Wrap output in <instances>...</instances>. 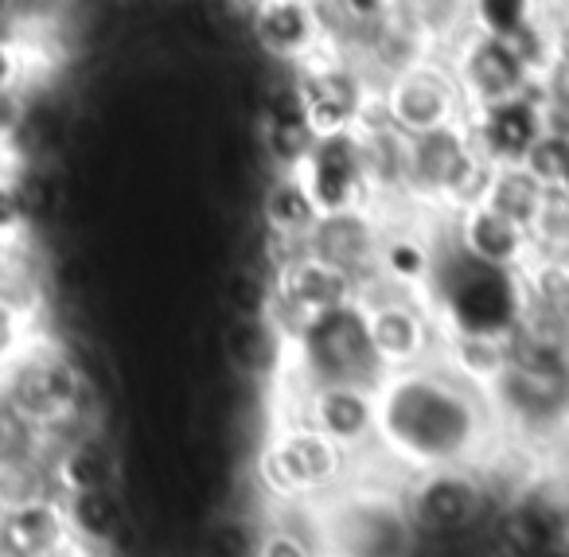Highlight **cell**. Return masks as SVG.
<instances>
[{
	"instance_id": "cell-1",
	"label": "cell",
	"mask_w": 569,
	"mask_h": 557,
	"mask_svg": "<svg viewBox=\"0 0 569 557\" xmlns=\"http://www.w3.org/2000/svg\"><path fill=\"white\" fill-rule=\"evenodd\" d=\"M503 440L488 394L441 362L387 370L375 386V452L398 471L483 468Z\"/></svg>"
},
{
	"instance_id": "cell-2",
	"label": "cell",
	"mask_w": 569,
	"mask_h": 557,
	"mask_svg": "<svg viewBox=\"0 0 569 557\" xmlns=\"http://www.w3.org/2000/svg\"><path fill=\"white\" fill-rule=\"evenodd\" d=\"M305 510V530L320 557H413L418 526L406 507L402 487L348 479Z\"/></svg>"
},
{
	"instance_id": "cell-3",
	"label": "cell",
	"mask_w": 569,
	"mask_h": 557,
	"mask_svg": "<svg viewBox=\"0 0 569 557\" xmlns=\"http://www.w3.org/2000/svg\"><path fill=\"white\" fill-rule=\"evenodd\" d=\"M356 456L317 432L309 421H284L253 452V484L273 507L301 510L340 491L351 479Z\"/></svg>"
},
{
	"instance_id": "cell-4",
	"label": "cell",
	"mask_w": 569,
	"mask_h": 557,
	"mask_svg": "<svg viewBox=\"0 0 569 557\" xmlns=\"http://www.w3.org/2000/svg\"><path fill=\"white\" fill-rule=\"evenodd\" d=\"M284 378H293L297 390L309 386H379L387 367L379 362L367 331V316L359 300L312 316L297 336L284 339Z\"/></svg>"
},
{
	"instance_id": "cell-5",
	"label": "cell",
	"mask_w": 569,
	"mask_h": 557,
	"mask_svg": "<svg viewBox=\"0 0 569 557\" xmlns=\"http://www.w3.org/2000/svg\"><path fill=\"white\" fill-rule=\"evenodd\" d=\"M491 165L476 149L468 118L413 133L406 145V211L449 219L476 203Z\"/></svg>"
},
{
	"instance_id": "cell-6",
	"label": "cell",
	"mask_w": 569,
	"mask_h": 557,
	"mask_svg": "<svg viewBox=\"0 0 569 557\" xmlns=\"http://www.w3.org/2000/svg\"><path fill=\"white\" fill-rule=\"evenodd\" d=\"M0 398L9 401L17 414H24L28 421L48 437V432L82 421L90 382L71 355L56 351V347L28 344L24 351L4 367Z\"/></svg>"
},
{
	"instance_id": "cell-7",
	"label": "cell",
	"mask_w": 569,
	"mask_h": 557,
	"mask_svg": "<svg viewBox=\"0 0 569 557\" xmlns=\"http://www.w3.org/2000/svg\"><path fill=\"white\" fill-rule=\"evenodd\" d=\"M359 305L367 316L371 347L387 370L433 362L441 347V320L433 312V300L426 292H406L395 285L371 281L359 292Z\"/></svg>"
},
{
	"instance_id": "cell-8",
	"label": "cell",
	"mask_w": 569,
	"mask_h": 557,
	"mask_svg": "<svg viewBox=\"0 0 569 557\" xmlns=\"http://www.w3.org/2000/svg\"><path fill=\"white\" fill-rule=\"evenodd\" d=\"M359 300V281L309 250H293L269 269V320L281 339L297 336L312 316Z\"/></svg>"
},
{
	"instance_id": "cell-9",
	"label": "cell",
	"mask_w": 569,
	"mask_h": 557,
	"mask_svg": "<svg viewBox=\"0 0 569 557\" xmlns=\"http://www.w3.org/2000/svg\"><path fill=\"white\" fill-rule=\"evenodd\" d=\"M379 95H382V106H387L390 121H395L406 137L468 118L465 95H460L449 59H445L441 51H426V56L398 67L390 79L379 82Z\"/></svg>"
},
{
	"instance_id": "cell-10",
	"label": "cell",
	"mask_w": 569,
	"mask_h": 557,
	"mask_svg": "<svg viewBox=\"0 0 569 557\" xmlns=\"http://www.w3.org/2000/svg\"><path fill=\"white\" fill-rule=\"evenodd\" d=\"M289 79H293L305 121H309L317 137L356 129L359 110H363V102L375 90V82L367 79L336 43L320 48L317 56L305 59L301 67H293Z\"/></svg>"
},
{
	"instance_id": "cell-11",
	"label": "cell",
	"mask_w": 569,
	"mask_h": 557,
	"mask_svg": "<svg viewBox=\"0 0 569 557\" xmlns=\"http://www.w3.org/2000/svg\"><path fill=\"white\" fill-rule=\"evenodd\" d=\"M402 495L421 538H449L480 523L488 507V479L480 468H433L406 476Z\"/></svg>"
},
{
	"instance_id": "cell-12",
	"label": "cell",
	"mask_w": 569,
	"mask_h": 557,
	"mask_svg": "<svg viewBox=\"0 0 569 557\" xmlns=\"http://www.w3.org/2000/svg\"><path fill=\"white\" fill-rule=\"evenodd\" d=\"M441 56L449 59L452 79H457L460 95H465L468 113L480 110V106L522 95V90H530L538 82L535 71L515 56L511 43L499 40V36L476 32V28H465Z\"/></svg>"
},
{
	"instance_id": "cell-13",
	"label": "cell",
	"mask_w": 569,
	"mask_h": 557,
	"mask_svg": "<svg viewBox=\"0 0 569 557\" xmlns=\"http://www.w3.org/2000/svg\"><path fill=\"white\" fill-rule=\"evenodd\" d=\"M246 32L261 59L281 71H293L328 48V28L317 0H246Z\"/></svg>"
},
{
	"instance_id": "cell-14",
	"label": "cell",
	"mask_w": 569,
	"mask_h": 557,
	"mask_svg": "<svg viewBox=\"0 0 569 557\" xmlns=\"http://www.w3.org/2000/svg\"><path fill=\"white\" fill-rule=\"evenodd\" d=\"M382 230H387V215H379L375 207L320 211V219L312 222L309 238H305V250L356 277L359 292H363V285H371L375 273H379Z\"/></svg>"
},
{
	"instance_id": "cell-15",
	"label": "cell",
	"mask_w": 569,
	"mask_h": 557,
	"mask_svg": "<svg viewBox=\"0 0 569 557\" xmlns=\"http://www.w3.org/2000/svg\"><path fill=\"white\" fill-rule=\"evenodd\" d=\"M293 172L301 176V183L309 188L312 203H317L320 211L371 207V188H367L363 152H359L356 129L320 133Z\"/></svg>"
},
{
	"instance_id": "cell-16",
	"label": "cell",
	"mask_w": 569,
	"mask_h": 557,
	"mask_svg": "<svg viewBox=\"0 0 569 557\" xmlns=\"http://www.w3.org/2000/svg\"><path fill=\"white\" fill-rule=\"evenodd\" d=\"M468 129H472L476 149L483 152L488 165H519L530 152V145L546 133V102L538 95V82L515 98L472 110Z\"/></svg>"
},
{
	"instance_id": "cell-17",
	"label": "cell",
	"mask_w": 569,
	"mask_h": 557,
	"mask_svg": "<svg viewBox=\"0 0 569 557\" xmlns=\"http://www.w3.org/2000/svg\"><path fill=\"white\" fill-rule=\"evenodd\" d=\"M449 235L465 258H472L476 266L499 269V273H519L530 261V235L527 227H519L515 219L499 215L496 207H488L483 199L460 207L457 215H449Z\"/></svg>"
},
{
	"instance_id": "cell-18",
	"label": "cell",
	"mask_w": 569,
	"mask_h": 557,
	"mask_svg": "<svg viewBox=\"0 0 569 557\" xmlns=\"http://www.w3.org/2000/svg\"><path fill=\"white\" fill-rule=\"evenodd\" d=\"M301 421L359 460L375 448V390L371 386H309L301 390Z\"/></svg>"
},
{
	"instance_id": "cell-19",
	"label": "cell",
	"mask_w": 569,
	"mask_h": 557,
	"mask_svg": "<svg viewBox=\"0 0 569 557\" xmlns=\"http://www.w3.org/2000/svg\"><path fill=\"white\" fill-rule=\"evenodd\" d=\"M418 219L421 215H395V219H387L375 281L395 285V289L406 292H426L429 297L441 250H437V242L429 238V230Z\"/></svg>"
},
{
	"instance_id": "cell-20",
	"label": "cell",
	"mask_w": 569,
	"mask_h": 557,
	"mask_svg": "<svg viewBox=\"0 0 569 557\" xmlns=\"http://www.w3.org/2000/svg\"><path fill=\"white\" fill-rule=\"evenodd\" d=\"M219 351L230 375L246 382L277 378L284 367V339L269 316H227L219 328Z\"/></svg>"
},
{
	"instance_id": "cell-21",
	"label": "cell",
	"mask_w": 569,
	"mask_h": 557,
	"mask_svg": "<svg viewBox=\"0 0 569 557\" xmlns=\"http://www.w3.org/2000/svg\"><path fill=\"white\" fill-rule=\"evenodd\" d=\"M515 336V331H511ZM511 336H496V331H452L441 328V347H437V362L449 367L468 386L488 394L499 382L507 367H511Z\"/></svg>"
},
{
	"instance_id": "cell-22",
	"label": "cell",
	"mask_w": 569,
	"mask_h": 557,
	"mask_svg": "<svg viewBox=\"0 0 569 557\" xmlns=\"http://www.w3.org/2000/svg\"><path fill=\"white\" fill-rule=\"evenodd\" d=\"M71 538L67 510L56 499H36L28 507L0 510V554L4 557H48Z\"/></svg>"
},
{
	"instance_id": "cell-23",
	"label": "cell",
	"mask_w": 569,
	"mask_h": 557,
	"mask_svg": "<svg viewBox=\"0 0 569 557\" xmlns=\"http://www.w3.org/2000/svg\"><path fill=\"white\" fill-rule=\"evenodd\" d=\"M51 476L63 495L71 491H90V487H118L121 479V460L113 452V445L94 429H82L59 448Z\"/></svg>"
},
{
	"instance_id": "cell-24",
	"label": "cell",
	"mask_w": 569,
	"mask_h": 557,
	"mask_svg": "<svg viewBox=\"0 0 569 557\" xmlns=\"http://www.w3.org/2000/svg\"><path fill=\"white\" fill-rule=\"evenodd\" d=\"M387 20L421 51H445L468 28V0H390Z\"/></svg>"
},
{
	"instance_id": "cell-25",
	"label": "cell",
	"mask_w": 569,
	"mask_h": 557,
	"mask_svg": "<svg viewBox=\"0 0 569 557\" xmlns=\"http://www.w3.org/2000/svg\"><path fill=\"white\" fill-rule=\"evenodd\" d=\"M67 523L71 534H79L82 541H98V546H113L121 541L129 526L126 499L118 487H90V491H71L67 495Z\"/></svg>"
},
{
	"instance_id": "cell-26",
	"label": "cell",
	"mask_w": 569,
	"mask_h": 557,
	"mask_svg": "<svg viewBox=\"0 0 569 557\" xmlns=\"http://www.w3.org/2000/svg\"><path fill=\"white\" fill-rule=\"evenodd\" d=\"M542 196H546V183L530 172L527 165H491L488 172V183H483L480 199L488 207H496L499 215L515 219L519 227H530L542 207Z\"/></svg>"
},
{
	"instance_id": "cell-27",
	"label": "cell",
	"mask_w": 569,
	"mask_h": 557,
	"mask_svg": "<svg viewBox=\"0 0 569 557\" xmlns=\"http://www.w3.org/2000/svg\"><path fill=\"white\" fill-rule=\"evenodd\" d=\"M527 235H530V258L566 261L569 266V191L546 188L542 207H538Z\"/></svg>"
},
{
	"instance_id": "cell-28",
	"label": "cell",
	"mask_w": 569,
	"mask_h": 557,
	"mask_svg": "<svg viewBox=\"0 0 569 557\" xmlns=\"http://www.w3.org/2000/svg\"><path fill=\"white\" fill-rule=\"evenodd\" d=\"M51 468H43L40 456H4L0 460V510L28 507L36 499H51Z\"/></svg>"
},
{
	"instance_id": "cell-29",
	"label": "cell",
	"mask_w": 569,
	"mask_h": 557,
	"mask_svg": "<svg viewBox=\"0 0 569 557\" xmlns=\"http://www.w3.org/2000/svg\"><path fill=\"white\" fill-rule=\"evenodd\" d=\"M227 316H266L269 312V269L258 261H238L222 281Z\"/></svg>"
},
{
	"instance_id": "cell-30",
	"label": "cell",
	"mask_w": 569,
	"mask_h": 557,
	"mask_svg": "<svg viewBox=\"0 0 569 557\" xmlns=\"http://www.w3.org/2000/svg\"><path fill=\"white\" fill-rule=\"evenodd\" d=\"M538 9V0H468V28L511 40L522 24L535 20Z\"/></svg>"
},
{
	"instance_id": "cell-31",
	"label": "cell",
	"mask_w": 569,
	"mask_h": 557,
	"mask_svg": "<svg viewBox=\"0 0 569 557\" xmlns=\"http://www.w3.org/2000/svg\"><path fill=\"white\" fill-rule=\"evenodd\" d=\"M258 530L250 515H219L203 534V557H253Z\"/></svg>"
},
{
	"instance_id": "cell-32",
	"label": "cell",
	"mask_w": 569,
	"mask_h": 557,
	"mask_svg": "<svg viewBox=\"0 0 569 557\" xmlns=\"http://www.w3.org/2000/svg\"><path fill=\"white\" fill-rule=\"evenodd\" d=\"M538 95L546 102V129H558L569 137V51L553 56L538 74Z\"/></svg>"
},
{
	"instance_id": "cell-33",
	"label": "cell",
	"mask_w": 569,
	"mask_h": 557,
	"mask_svg": "<svg viewBox=\"0 0 569 557\" xmlns=\"http://www.w3.org/2000/svg\"><path fill=\"white\" fill-rule=\"evenodd\" d=\"M253 557H320V554L305 526H293L289 518H273V523L258 530Z\"/></svg>"
},
{
	"instance_id": "cell-34",
	"label": "cell",
	"mask_w": 569,
	"mask_h": 557,
	"mask_svg": "<svg viewBox=\"0 0 569 557\" xmlns=\"http://www.w3.org/2000/svg\"><path fill=\"white\" fill-rule=\"evenodd\" d=\"M28 87H0V157H9L28 118Z\"/></svg>"
},
{
	"instance_id": "cell-35",
	"label": "cell",
	"mask_w": 569,
	"mask_h": 557,
	"mask_svg": "<svg viewBox=\"0 0 569 557\" xmlns=\"http://www.w3.org/2000/svg\"><path fill=\"white\" fill-rule=\"evenodd\" d=\"M32 227L28 222V211H24V199H20V188H17V176L12 172H0V235L20 242V235Z\"/></svg>"
},
{
	"instance_id": "cell-36",
	"label": "cell",
	"mask_w": 569,
	"mask_h": 557,
	"mask_svg": "<svg viewBox=\"0 0 569 557\" xmlns=\"http://www.w3.org/2000/svg\"><path fill=\"white\" fill-rule=\"evenodd\" d=\"M28 344H32V339H28V316L0 300V370L9 367Z\"/></svg>"
},
{
	"instance_id": "cell-37",
	"label": "cell",
	"mask_w": 569,
	"mask_h": 557,
	"mask_svg": "<svg viewBox=\"0 0 569 557\" xmlns=\"http://www.w3.org/2000/svg\"><path fill=\"white\" fill-rule=\"evenodd\" d=\"M28 82V56L9 32H0V87H24Z\"/></svg>"
},
{
	"instance_id": "cell-38",
	"label": "cell",
	"mask_w": 569,
	"mask_h": 557,
	"mask_svg": "<svg viewBox=\"0 0 569 557\" xmlns=\"http://www.w3.org/2000/svg\"><path fill=\"white\" fill-rule=\"evenodd\" d=\"M553 507V526H558V546L569 549V487L550 503Z\"/></svg>"
},
{
	"instance_id": "cell-39",
	"label": "cell",
	"mask_w": 569,
	"mask_h": 557,
	"mask_svg": "<svg viewBox=\"0 0 569 557\" xmlns=\"http://www.w3.org/2000/svg\"><path fill=\"white\" fill-rule=\"evenodd\" d=\"M553 188L569 191V152H566V165H561V172H558V183H553Z\"/></svg>"
},
{
	"instance_id": "cell-40",
	"label": "cell",
	"mask_w": 569,
	"mask_h": 557,
	"mask_svg": "<svg viewBox=\"0 0 569 557\" xmlns=\"http://www.w3.org/2000/svg\"><path fill=\"white\" fill-rule=\"evenodd\" d=\"M12 250H17V242H12V238H4V235H0V261L9 258Z\"/></svg>"
},
{
	"instance_id": "cell-41",
	"label": "cell",
	"mask_w": 569,
	"mask_h": 557,
	"mask_svg": "<svg viewBox=\"0 0 569 557\" xmlns=\"http://www.w3.org/2000/svg\"><path fill=\"white\" fill-rule=\"evenodd\" d=\"M558 4H566V9H569V0H558Z\"/></svg>"
},
{
	"instance_id": "cell-42",
	"label": "cell",
	"mask_w": 569,
	"mask_h": 557,
	"mask_svg": "<svg viewBox=\"0 0 569 557\" xmlns=\"http://www.w3.org/2000/svg\"><path fill=\"white\" fill-rule=\"evenodd\" d=\"M538 4H550V0H538Z\"/></svg>"
}]
</instances>
